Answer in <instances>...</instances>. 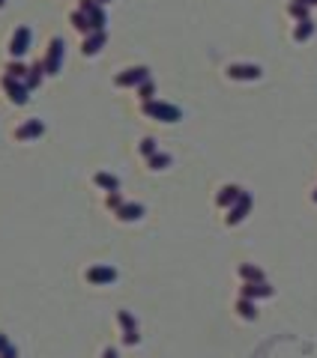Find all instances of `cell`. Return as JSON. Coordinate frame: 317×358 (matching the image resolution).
Masks as SVG:
<instances>
[{"instance_id":"6da1fadb","label":"cell","mask_w":317,"mask_h":358,"mask_svg":"<svg viewBox=\"0 0 317 358\" xmlns=\"http://www.w3.org/2000/svg\"><path fill=\"white\" fill-rule=\"evenodd\" d=\"M144 114L153 119H162V122H176L180 119V111H176L174 104H165V102H144Z\"/></svg>"},{"instance_id":"1f68e13d","label":"cell","mask_w":317,"mask_h":358,"mask_svg":"<svg viewBox=\"0 0 317 358\" xmlns=\"http://www.w3.org/2000/svg\"><path fill=\"white\" fill-rule=\"evenodd\" d=\"M96 3H108V0H96Z\"/></svg>"},{"instance_id":"7c38bea8","label":"cell","mask_w":317,"mask_h":358,"mask_svg":"<svg viewBox=\"0 0 317 358\" xmlns=\"http://www.w3.org/2000/svg\"><path fill=\"white\" fill-rule=\"evenodd\" d=\"M141 215H144L141 203H123L120 209H117V218H120V221H138Z\"/></svg>"},{"instance_id":"cb8c5ba5","label":"cell","mask_w":317,"mask_h":358,"mask_svg":"<svg viewBox=\"0 0 317 358\" xmlns=\"http://www.w3.org/2000/svg\"><path fill=\"white\" fill-rule=\"evenodd\" d=\"M138 93H141V99H144V102H153V93H156V87H153V81L147 78V81L141 84V90H138Z\"/></svg>"},{"instance_id":"4dcf8cb0","label":"cell","mask_w":317,"mask_h":358,"mask_svg":"<svg viewBox=\"0 0 317 358\" xmlns=\"http://www.w3.org/2000/svg\"><path fill=\"white\" fill-rule=\"evenodd\" d=\"M300 3H305V6H317V0H300Z\"/></svg>"},{"instance_id":"8992f818","label":"cell","mask_w":317,"mask_h":358,"mask_svg":"<svg viewBox=\"0 0 317 358\" xmlns=\"http://www.w3.org/2000/svg\"><path fill=\"white\" fill-rule=\"evenodd\" d=\"M150 78V72L144 66L138 69H129V72H123V75H117V87H135V84H144Z\"/></svg>"},{"instance_id":"7a4b0ae2","label":"cell","mask_w":317,"mask_h":358,"mask_svg":"<svg viewBox=\"0 0 317 358\" xmlns=\"http://www.w3.org/2000/svg\"><path fill=\"white\" fill-rule=\"evenodd\" d=\"M3 90H6V96H9V102H15V104H24L27 102V90L30 87H24V84H18V78H3Z\"/></svg>"},{"instance_id":"d6a6232c","label":"cell","mask_w":317,"mask_h":358,"mask_svg":"<svg viewBox=\"0 0 317 358\" xmlns=\"http://www.w3.org/2000/svg\"><path fill=\"white\" fill-rule=\"evenodd\" d=\"M314 203H317V191H314Z\"/></svg>"},{"instance_id":"9c48e42d","label":"cell","mask_w":317,"mask_h":358,"mask_svg":"<svg viewBox=\"0 0 317 358\" xmlns=\"http://www.w3.org/2000/svg\"><path fill=\"white\" fill-rule=\"evenodd\" d=\"M240 296H243V299H266V296H272V287H269L266 281H261V284H246V287L240 290Z\"/></svg>"},{"instance_id":"44dd1931","label":"cell","mask_w":317,"mask_h":358,"mask_svg":"<svg viewBox=\"0 0 317 358\" xmlns=\"http://www.w3.org/2000/svg\"><path fill=\"white\" fill-rule=\"evenodd\" d=\"M72 24H75L81 33H90V30H93V24H90V18L84 15V12H75V15H72Z\"/></svg>"},{"instance_id":"4fadbf2b","label":"cell","mask_w":317,"mask_h":358,"mask_svg":"<svg viewBox=\"0 0 317 358\" xmlns=\"http://www.w3.org/2000/svg\"><path fill=\"white\" fill-rule=\"evenodd\" d=\"M243 197V188L236 185H225L222 191H219V206H233L236 200Z\"/></svg>"},{"instance_id":"603a6c76","label":"cell","mask_w":317,"mask_h":358,"mask_svg":"<svg viewBox=\"0 0 317 358\" xmlns=\"http://www.w3.org/2000/svg\"><path fill=\"white\" fill-rule=\"evenodd\" d=\"M42 72H45V66L42 63H36L33 69H30V78H27V87H36L39 81H42Z\"/></svg>"},{"instance_id":"836d02e7","label":"cell","mask_w":317,"mask_h":358,"mask_svg":"<svg viewBox=\"0 0 317 358\" xmlns=\"http://www.w3.org/2000/svg\"><path fill=\"white\" fill-rule=\"evenodd\" d=\"M0 6H3V0H0Z\"/></svg>"},{"instance_id":"5b68a950","label":"cell","mask_w":317,"mask_h":358,"mask_svg":"<svg viewBox=\"0 0 317 358\" xmlns=\"http://www.w3.org/2000/svg\"><path fill=\"white\" fill-rule=\"evenodd\" d=\"M81 12L90 18L93 30H102V24H105V12L96 6V0H81Z\"/></svg>"},{"instance_id":"5bb4252c","label":"cell","mask_w":317,"mask_h":358,"mask_svg":"<svg viewBox=\"0 0 317 358\" xmlns=\"http://www.w3.org/2000/svg\"><path fill=\"white\" fill-rule=\"evenodd\" d=\"M60 54H63V42H60V39H54V42H51V54H48V60L42 63L45 72H57V66H60Z\"/></svg>"},{"instance_id":"3957f363","label":"cell","mask_w":317,"mask_h":358,"mask_svg":"<svg viewBox=\"0 0 317 358\" xmlns=\"http://www.w3.org/2000/svg\"><path fill=\"white\" fill-rule=\"evenodd\" d=\"M228 75L233 78V81H257V78H261V66L233 63V66H228Z\"/></svg>"},{"instance_id":"30bf717a","label":"cell","mask_w":317,"mask_h":358,"mask_svg":"<svg viewBox=\"0 0 317 358\" xmlns=\"http://www.w3.org/2000/svg\"><path fill=\"white\" fill-rule=\"evenodd\" d=\"M27 45H30V30L27 27H18L15 30V36H12V57H21V54L27 51Z\"/></svg>"},{"instance_id":"8fae6325","label":"cell","mask_w":317,"mask_h":358,"mask_svg":"<svg viewBox=\"0 0 317 358\" xmlns=\"http://www.w3.org/2000/svg\"><path fill=\"white\" fill-rule=\"evenodd\" d=\"M42 132H45V125H42L39 119H27V122L15 132V137H18V140H30V137H39Z\"/></svg>"},{"instance_id":"f1b7e54d","label":"cell","mask_w":317,"mask_h":358,"mask_svg":"<svg viewBox=\"0 0 317 358\" xmlns=\"http://www.w3.org/2000/svg\"><path fill=\"white\" fill-rule=\"evenodd\" d=\"M102 358H117V349H105V352H102Z\"/></svg>"},{"instance_id":"ffe728a7","label":"cell","mask_w":317,"mask_h":358,"mask_svg":"<svg viewBox=\"0 0 317 358\" xmlns=\"http://www.w3.org/2000/svg\"><path fill=\"white\" fill-rule=\"evenodd\" d=\"M168 164H171V155H165V153L150 155V167H153V171H165Z\"/></svg>"},{"instance_id":"2e32d148","label":"cell","mask_w":317,"mask_h":358,"mask_svg":"<svg viewBox=\"0 0 317 358\" xmlns=\"http://www.w3.org/2000/svg\"><path fill=\"white\" fill-rule=\"evenodd\" d=\"M240 275H243V281H248V284H261L264 281V272L257 269V266H240Z\"/></svg>"},{"instance_id":"9a60e30c","label":"cell","mask_w":317,"mask_h":358,"mask_svg":"<svg viewBox=\"0 0 317 358\" xmlns=\"http://www.w3.org/2000/svg\"><path fill=\"white\" fill-rule=\"evenodd\" d=\"M102 45H105V30H93V36L84 39V48H81V51H84V54H96Z\"/></svg>"},{"instance_id":"484cf974","label":"cell","mask_w":317,"mask_h":358,"mask_svg":"<svg viewBox=\"0 0 317 358\" xmlns=\"http://www.w3.org/2000/svg\"><path fill=\"white\" fill-rule=\"evenodd\" d=\"M141 153L147 155V158H150V155H156V140H153V137H144V140H141Z\"/></svg>"},{"instance_id":"e0dca14e","label":"cell","mask_w":317,"mask_h":358,"mask_svg":"<svg viewBox=\"0 0 317 358\" xmlns=\"http://www.w3.org/2000/svg\"><path fill=\"white\" fill-rule=\"evenodd\" d=\"M96 185L105 188V191H117V188H120V179L111 176V173H96Z\"/></svg>"},{"instance_id":"d6986e66","label":"cell","mask_w":317,"mask_h":358,"mask_svg":"<svg viewBox=\"0 0 317 358\" xmlns=\"http://www.w3.org/2000/svg\"><path fill=\"white\" fill-rule=\"evenodd\" d=\"M236 310H240V317H246V320H254V317H257V307L251 305V299H240Z\"/></svg>"},{"instance_id":"277c9868","label":"cell","mask_w":317,"mask_h":358,"mask_svg":"<svg viewBox=\"0 0 317 358\" xmlns=\"http://www.w3.org/2000/svg\"><path fill=\"white\" fill-rule=\"evenodd\" d=\"M117 320H120V325H123V341L129 343V346H135L141 338H138V325H135V320H132V313H129V310H120Z\"/></svg>"},{"instance_id":"52a82bcc","label":"cell","mask_w":317,"mask_h":358,"mask_svg":"<svg viewBox=\"0 0 317 358\" xmlns=\"http://www.w3.org/2000/svg\"><path fill=\"white\" fill-rule=\"evenodd\" d=\"M248 209H251V197H248L246 191H243V197L236 200V203L230 206V215H228V224H240L243 218L248 215Z\"/></svg>"},{"instance_id":"7402d4cb","label":"cell","mask_w":317,"mask_h":358,"mask_svg":"<svg viewBox=\"0 0 317 358\" xmlns=\"http://www.w3.org/2000/svg\"><path fill=\"white\" fill-rule=\"evenodd\" d=\"M287 9H290V15L300 18V21H305V18H308V6H305V3H300V0H293Z\"/></svg>"},{"instance_id":"ba28073f","label":"cell","mask_w":317,"mask_h":358,"mask_svg":"<svg viewBox=\"0 0 317 358\" xmlns=\"http://www.w3.org/2000/svg\"><path fill=\"white\" fill-rule=\"evenodd\" d=\"M87 281L90 284H111V281H117V269H111V266H96V269L87 272Z\"/></svg>"},{"instance_id":"83f0119b","label":"cell","mask_w":317,"mask_h":358,"mask_svg":"<svg viewBox=\"0 0 317 358\" xmlns=\"http://www.w3.org/2000/svg\"><path fill=\"white\" fill-rule=\"evenodd\" d=\"M0 358H18V352H15V349H12V346H6V349L0 352Z\"/></svg>"},{"instance_id":"4316f807","label":"cell","mask_w":317,"mask_h":358,"mask_svg":"<svg viewBox=\"0 0 317 358\" xmlns=\"http://www.w3.org/2000/svg\"><path fill=\"white\" fill-rule=\"evenodd\" d=\"M24 72H27V69L21 66V63H9V66H6V75H9V78H24Z\"/></svg>"},{"instance_id":"d4e9b609","label":"cell","mask_w":317,"mask_h":358,"mask_svg":"<svg viewBox=\"0 0 317 358\" xmlns=\"http://www.w3.org/2000/svg\"><path fill=\"white\" fill-rule=\"evenodd\" d=\"M105 206H108V209H114V212H117V209L123 206V197H120L117 191H111V194H108V200H105Z\"/></svg>"},{"instance_id":"ac0fdd59","label":"cell","mask_w":317,"mask_h":358,"mask_svg":"<svg viewBox=\"0 0 317 358\" xmlns=\"http://www.w3.org/2000/svg\"><path fill=\"white\" fill-rule=\"evenodd\" d=\"M311 33H314V24L305 18V21H300V27L293 30V39H296V42H305V39H308Z\"/></svg>"},{"instance_id":"f546056e","label":"cell","mask_w":317,"mask_h":358,"mask_svg":"<svg viewBox=\"0 0 317 358\" xmlns=\"http://www.w3.org/2000/svg\"><path fill=\"white\" fill-rule=\"evenodd\" d=\"M6 346H9V341H6V334H0V352H3Z\"/></svg>"}]
</instances>
